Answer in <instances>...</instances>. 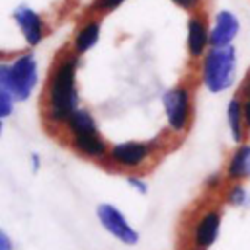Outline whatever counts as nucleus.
<instances>
[{
	"label": "nucleus",
	"instance_id": "f257e3e1",
	"mask_svg": "<svg viewBox=\"0 0 250 250\" xmlns=\"http://www.w3.org/2000/svg\"><path fill=\"white\" fill-rule=\"evenodd\" d=\"M76 59H62L51 74L49 80V119L53 123H62L76 109L78 94H76Z\"/></svg>",
	"mask_w": 250,
	"mask_h": 250
},
{
	"label": "nucleus",
	"instance_id": "f03ea898",
	"mask_svg": "<svg viewBox=\"0 0 250 250\" xmlns=\"http://www.w3.org/2000/svg\"><path fill=\"white\" fill-rule=\"evenodd\" d=\"M236 72V53L230 45L211 47L203 61V84L209 92L219 94L232 86Z\"/></svg>",
	"mask_w": 250,
	"mask_h": 250
},
{
	"label": "nucleus",
	"instance_id": "7ed1b4c3",
	"mask_svg": "<svg viewBox=\"0 0 250 250\" xmlns=\"http://www.w3.org/2000/svg\"><path fill=\"white\" fill-rule=\"evenodd\" d=\"M37 84V61L31 53L20 55L10 64L0 66V88L14 94L16 100H27Z\"/></svg>",
	"mask_w": 250,
	"mask_h": 250
},
{
	"label": "nucleus",
	"instance_id": "20e7f679",
	"mask_svg": "<svg viewBox=\"0 0 250 250\" xmlns=\"http://www.w3.org/2000/svg\"><path fill=\"white\" fill-rule=\"evenodd\" d=\"M96 215H98V221L104 227V230L109 232L119 242L127 244V246H133L139 242V232L129 225L127 217L111 203H100L96 209Z\"/></svg>",
	"mask_w": 250,
	"mask_h": 250
},
{
	"label": "nucleus",
	"instance_id": "39448f33",
	"mask_svg": "<svg viewBox=\"0 0 250 250\" xmlns=\"http://www.w3.org/2000/svg\"><path fill=\"white\" fill-rule=\"evenodd\" d=\"M166 121L172 131H184L189 117V92L184 86H176L162 96Z\"/></svg>",
	"mask_w": 250,
	"mask_h": 250
},
{
	"label": "nucleus",
	"instance_id": "423d86ee",
	"mask_svg": "<svg viewBox=\"0 0 250 250\" xmlns=\"http://www.w3.org/2000/svg\"><path fill=\"white\" fill-rule=\"evenodd\" d=\"M238 29H240V23H238V20H236L234 14H230L227 10L225 12H219L217 18H215V25L209 31V43H211V47H225V45H229L236 37Z\"/></svg>",
	"mask_w": 250,
	"mask_h": 250
},
{
	"label": "nucleus",
	"instance_id": "0eeeda50",
	"mask_svg": "<svg viewBox=\"0 0 250 250\" xmlns=\"http://www.w3.org/2000/svg\"><path fill=\"white\" fill-rule=\"evenodd\" d=\"M109 156L115 164L125 166V168H135L143 164L148 156V146L145 143H119L113 145L109 150Z\"/></svg>",
	"mask_w": 250,
	"mask_h": 250
},
{
	"label": "nucleus",
	"instance_id": "6e6552de",
	"mask_svg": "<svg viewBox=\"0 0 250 250\" xmlns=\"http://www.w3.org/2000/svg\"><path fill=\"white\" fill-rule=\"evenodd\" d=\"M219 230H221V215L217 211L205 213L197 221V225L193 227V244H195V248H199V250L209 248L217 240Z\"/></svg>",
	"mask_w": 250,
	"mask_h": 250
},
{
	"label": "nucleus",
	"instance_id": "1a4fd4ad",
	"mask_svg": "<svg viewBox=\"0 0 250 250\" xmlns=\"http://www.w3.org/2000/svg\"><path fill=\"white\" fill-rule=\"evenodd\" d=\"M14 18H16V21H18V25H20V29H21V33L29 45H37L43 39V21H41L37 12H33L27 6H20L16 10Z\"/></svg>",
	"mask_w": 250,
	"mask_h": 250
},
{
	"label": "nucleus",
	"instance_id": "9d476101",
	"mask_svg": "<svg viewBox=\"0 0 250 250\" xmlns=\"http://www.w3.org/2000/svg\"><path fill=\"white\" fill-rule=\"evenodd\" d=\"M72 145L78 152H82L84 156H90V158H102L107 152V145H105V141L102 139V135L98 131L84 133V135H74Z\"/></svg>",
	"mask_w": 250,
	"mask_h": 250
},
{
	"label": "nucleus",
	"instance_id": "9b49d317",
	"mask_svg": "<svg viewBox=\"0 0 250 250\" xmlns=\"http://www.w3.org/2000/svg\"><path fill=\"white\" fill-rule=\"evenodd\" d=\"M209 43V31L205 27V21L199 18H191L188 23V51L191 57H201L205 47Z\"/></svg>",
	"mask_w": 250,
	"mask_h": 250
},
{
	"label": "nucleus",
	"instance_id": "f8f14e48",
	"mask_svg": "<svg viewBox=\"0 0 250 250\" xmlns=\"http://www.w3.org/2000/svg\"><path fill=\"white\" fill-rule=\"evenodd\" d=\"M227 176L230 180H248L250 178V145H240L229 164H227Z\"/></svg>",
	"mask_w": 250,
	"mask_h": 250
},
{
	"label": "nucleus",
	"instance_id": "ddd939ff",
	"mask_svg": "<svg viewBox=\"0 0 250 250\" xmlns=\"http://www.w3.org/2000/svg\"><path fill=\"white\" fill-rule=\"evenodd\" d=\"M66 127H68V133L74 137V135H84V133H92V131H98L96 127V121L94 117L90 115V111L86 109H80L76 107L70 117L66 119Z\"/></svg>",
	"mask_w": 250,
	"mask_h": 250
},
{
	"label": "nucleus",
	"instance_id": "4468645a",
	"mask_svg": "<svg viewBox=\"0 0 250 250\" xmlns=\"http://www.w3.org/2000/svg\"><path fill=\"white\" fill-rule=\"evenodd\" d=\"M100 39V21H88L74 37V53L76 55H82L86 53L90 47H94Z\"/></svg>",
	"mask_w": 250,
	"mask_h": 250
},
{
	"label": "nucleus",
	"instance_id": "2eb2a0df",
	"mask_svg": "<svg viewBox=\"0 0 250 250\" xmlns=\"http://www.w3.org/2000/svg\"><path fill=\"white\" fill-rule=\"evenodd\" d=\"M227 119H229V129H230V137L234 143H240L242 141V121H244V111H242V104L238 98L230 100L229 102V107H227Z\"/></svg>",
	"mask_w": 250,
	"mask_h": 250
},
{
	"label": "nucleus",
	"instance_id": "dca6fc26",
	"mask_svg": "<svg viewBox=\"0 0 250 250\" xmlns=\"http://www.w3.org/2000/svg\"><path fill=\"white\" fill-rule=\"evenodd\" d=\"M250 201V195L242 184H234L227 193V203L232 207H246Z\"/></svg>",
	"mask_w": 250,
	"mask_h": 250
},
{
	"label": "nucleus",
	"instance_id": "f3484780",
	"mask_svg": "<svg viewBox=\"0 0 250 250\" xmlns=\"http://www.w3.org/2000/svg\"><path fill=\"white\" fill-rule=\"evenodd\" d=\"M14 102H16L14 94L10 90H6V88H0V115H2V119H6L12 113Z\"/></svg>",
	"mask_w": 250,
	"mask_h": 250
},
{
	"label": "nucleus",
	"instance_id": "a211bd4d",
	"mask_svg": "<svg viewBox=\"0 0 250 250\" xmlns=\"http://www.w3.org/2000/svg\"><path fill=\"white\" fill-rule=\"evenodd\" d=\"M127 184H129L137 193H146V191H148L146 182H145L143 178H139V176H129V178H127Z\"/></svg>",
	"mask_w": 250,
	"mask_h": 250
},
{
	"label": "nucleus",
	"instance_id": "6ab92c4d",
	"mask_svg": "<svg viewBox=\"0 0 250 250\" xmlns=\"http://www.w3.org/2000/svg\"><path fill=\"white\" fill-rule=\"evenodd\" d=\"M121 2H123V0H98V2H96V8L102 10V12H109V10L117 8Z\"/></svg>",
	"mask_w": 250,
	"mask_h": 250
},
{
	"label": "nucleus",
	"instance_id": "aec40b11",
	"mask_svg": "<svg viewBox=\"0 0 250 250\" xmlns=\"http://www.w3.org/2000/svg\"><path fill=\"white\" fill-rule=\"evenodd\" d=\"M172 2H176L180 8H186V10H191V8H195L201 0H172Z\"/></svg>",
	"mask_w": 250,
	"mask_h": 250
},
{
	"label": "nucleus",
	"instance_id": "412c9836",
	"mask_svg": "<svg viewBox=\"0 0 250 250\" xmlns=\"http://www.w3.org/2000/svg\"><path fill=\"white\" fill-rule=\"evenodd\" d=\"M0 250H12V240L8 238V234L4 230L0 232Z\"/></svg>",
	"mask_w": 250,
	"mask_h": 250
},
{
	"label": "nucleus",
	"instance_id": "4be33fe9",
	"mask_svg": "<svg viewBox=\"0 0 250 250\" xmlns=\"http://www.w3.org/2000/svg\"><path fill=\"white\" fill-rule=\"evenodd\" d=\"M242 111H244V123L250 127V98H246V102L242 104Z\"/></svg>",
	"mask_w": 250,
	"mask_h": 250
},
{
	"label": "nucleus",
	"instance_id": "5701e85b",
	"mask_svg": "<svg viewBox=\"0 0 250 250\" xmlns=\"http://www.w3.org/2000/svg\"><path fill=\"white\" fill-rule=\"evenodd\" d=\"M31 168H33V170H39V156H37V154L31 156Z\"/></svg>",
	"mask_w": 250,
	"mask_h": 250
},
{
	"label": "nucleus",
	"instance_id": "b1692460",
	"mask_svg": "<svg viewBox=\"0 0 250 250\" xmlns=\"http://www.w3.org/2000/svg\"><path fill=\"white\" fill-rule=\"evenodd\" d=\"M242 92H244V96H246V98H250V78L246 80V84H244V88H242Z\"/></svg>",
	"mask_w": 250,
	"mask_h": 250
}]
</instances>
